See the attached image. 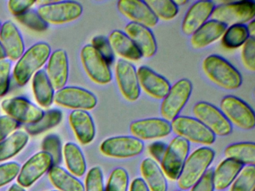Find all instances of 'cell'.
Returning <instances> with one entry per match:
<instances>
[{"label":"cell","instance_id":"1","mask_svg":"<svg viewBox=\"0 0 255 191\" xmlns=\"http://www.w3.org/2000/svg\"><path fill=\"white\" fill-rule=\"evenodd\" d=\"M202 68L213 83L224 89L234 91L238 89L243 83L240 72L219 55L207 56L203 61Z\"/></svg>","mask_w":255,"mask_h":191},{"label":"cell","instance_id":"2","mask_svg":"<svg viewBox=\"0 0 255 191\" xmlns=\"http://www.w3.org/2000/svg\"><path fill=\"white\" fill-rule=\"evenodd\" d=\"M215 158V152L209 147L198 148L187 157L180 176L179 188L186 191L192 188L208 170Z\"/></svg>","mask_w":255,"mask_h":191},{"label":"cell","instance_id":"3","mask_svg":"<svg viewBox=\"0 0 255 191\" xmlns=\"http://www.w3.org/2000/svg\"><path fill=\"white\" fill-rule=\"evenodd\" d=\"M51 48L48 43L40 42L31 46L19 58L14 69V77L20 86L27 84L34 73L50 58Z\"/></svg>","mask_w":255,"mask_h":191},{"label":"cell","instance_id":"4","mask_svg":"<svg viewBox=\"0 0 255 191\" xmlns=\"http://www.w3.org/2000/svg\"><path fill=\"white\" fill-rule=\"evenodd\" d=\"M255 16V3L252 0H243L226 3L215 7L212 12V20L226 25H239L249 22Z\"/></svg>","mask_w":255,"mask_h":191},{"label":"cell","instance_id":"5","mask_svg":"<svg viewBox=\"0 0 255 191\" xmlns=\"http://www.w3.org/2000/svg\"><path fill=\"white\" fill-rule=\"evenodd\" d=\"M190 143L183 137H174L168 146L161 161V169L164 175L172 181L178 179L183 164L189 156Z\"/></svg>","mask_w":255,"mask_h":191},{"label":"cell","instance_id":"6","mask_svg":"<svg viewBox=\"0 0 255 191\" xmlns=\"http://www.w3.org/2000/svg\"><path fill=\"white\" fill-rule=\"evenodd\" d=\"M171 129L178 137L192 143L211 145L216 135L200 121L190 116H177L171 121Z\"/></svg>","mask_w":255,"mask_h":191},{"label":"cell","instance_id":"7","mask_svg":"<svg viewBox=\"0 0 255 191\" xmlns=\"http://www.w3.org/2000/svg\"><path fill=\"white\" fill-rule=\"evenodd\" d=\"M192 84L189 79H183L171 86L161 104L160 113L164 119L171 122L178 116L190 98Z\"/></svg>","mask_w":255,"mask_h":191},{"label":"cell","instance_id":"8","mask_svg":"<svg viewBox=\"0 0 255 191\" xmlns=\"http://www.w3.org/2000/svg\"><path fill=\"white\" fill-rule=\"evenodd\" d=\"M220 110L231 123L244 130L255 128V112L241 98L227 96L220 102Z\"/></svg>","mask_w":255,"mask_h":191},{"label":"cell","instance_id":"9","mask_svg":"<svg viewBox=\"0 0 255 191\" xmlns=\"http://www.w3.org/2000/svg\"><path fill=\"white\" fill-rule=\"evenodd\" d=\"M195 119L205 125L215 135L227 136L232 132V124L220 109L207 101H199L194 105Z\"/></svg>","mask_w":255,"mask_h":191},{"label":"cell","instance_id":"10","mask_svg":"<svg viewBox=\"0 0 255 191\" xmlns=\"http://www.w3.org/2000/svg\"><path fill=\"white\" fill-rule=\"evenodd\" d=\"M144 148V143L133 136H117L103 141L100 150L110 158H130L139 155Z\"/></svg>","mask_w":255,"mask_h":191},{"label":"cell","instance_id":"11","mask_svg":"<svg viewBox=\"0 0 255 191\" xmlns=\"http://www.w3.org/2000/svg\"><path fill=\"white\" fill-rule=\"evenodd\" d=\"M83 10V6L77 1H62L43 4L37 12L47 23L61 24L78 19Z\"/></svg>","mask_w":255,"mask_h":191},{"label":"cell","instance_id":"12","mask_svg":"<svg viewBox=\"0 0 255 191\" xmlns=\"http://www.w3.org/2000/svg\"><path fill=\"white\" fill-rule=\"evenodd\" d=\"M81 60L88 76L99 85H107L113 79L111 69L92 44L82 49Z\"/></svg>","mask_w":255,"mask_h":191},{"label":"cell","instance_id":"13","mask_svg":"<svg viewBox=\"0 0 255 191\" xmlns=\"http://www.w3.org/2000/svg\"><path fill=\"white\" fill-rule=\"evenodd\" d=\"M54 99L59 105L75 110H92L98 103L95 94L78 87H66L59 90L54 95Z\"/></svg>","mask_w":255,"mask_h":191},{"label":"cell","instance_id":"14","mask_svg":"<svg viewBox=\"0 0 255 191\" xmlns=\"http://www.w3.org/2000/svg\"><path fill=\"white\" fill-rule=\"evenodd\" d=\"M116 76L122 96L128 101H136L139 98L141 88L133 64L127 60L119 59L116 66Z\"/></svg>","mask_w":255,"mask_h":191},{"label":"cell","instance_id":"15","mask_svg":"<svg viewBox=\"0 0 255 191\" xmlns=\"http://www.w3.org/2000/svg\"><path fill=\"white\" fill-rule=\"evenodd\" d=\"M1 105L8 116L17 122L34 123L44 114L41 108L22 97L6 98L2 101Z\"/></svg>","mask_w":255,"mask_h":191},{"label":"cell","instance_id":"16","mask_svg":"<svg viewBox=\"0 0 255 191\" xmlns=\"http://www.w3.org/2000/svg\"><path fill=\"white\" fill-rule=\"evenodd\" d=\"M129 131L134 137L141 140L162 138L171 134V125L160 118H148L134 121L129 125Z\"/></svg>","mask_w":255,"mask_h":191},{"label":"cell","instance_id":"17","mask_svg":"<svg viewBox=\"0 0 255 191\" xmlns=\"http://www.w3.org/2000/svg\"><path fill=\"white\" fill-rule=\"evenodd\" d=\"M53 165V158L50 155L43 151L38 152L23 166L19 173L17 182L22 187L28 188L50 170Z\"/></svg>","mask_w":255,"mask_h":191},{"label":"cell","instance_id":"18","mask_svg":"<svg viewBox=\"0 0 255 191\" xmlns=\"http://www.w3.org/2000/svg\"><path fill=\"white\" fill-rule=\"evenodd\" d=\"M118 8L124 16L132 22L144 25L147 28L156 26L159 19L150 10L145 1L141 0H120Z\"/></svg>","mask_w":255,"mask_h":191},{"label":"cell","instance_id":"19","mask_svg":"<svg viewBox=\"0 0 255 191\" xmlns=\"http://www.w3.org/2000/svg\"><path fill=\"white\" fill-rule=\"evenodd\" d=\"M140 88L156 99H163L171 88L169 82L147 66H141L137 70Z\"/></svg>","mask_w":255,"mask_h":191},{"label":"cell","instance_id":"20","mask_svg":"<svg viewBox=\"0 0 255 191\" xmlns=\"http://www.w3.org/2000/svg\"><path fill=\"white\" fill-rule=\"evenodd\" d=\"M125 33L135 43L142 57L151 58L156 54L157 44L150 28L131 22L125 26Z\"/></svg>","mask_w":255,"mask_h":191},{"label":"cell","instance_id":"21","mask_svg":"<svg viewBox=\"0 0 255 191\" xmlns=\"http://www.w3.org/2000/svg\"><path fill=\"white\" fill-rule=\"evenodd\" d=\"M212 1H198L194 3L186 13L183 23L182 31L186 35L191 36L208 21L215 8Z\"/></svg>","mask_w":255,"mask_h":191},{"label":"cell","instance_id":"22","mask_svg":"<svg viewBox=\"0 0 255 191\" xmlns=\"http://www.w3.org/2000/svg\"><path fill=\"white\" fill-rule=\"evenodd\" d=\"M0 42L6 56L13 61L19 59L24 53V42L14 23L7 21L0 29Z\"/></svg>","mask_w":255,"mask_h":191},{"label":"cell","instance_id":"23","mask_svg":"<svg viewBox=\"0 0 255 191\" xmlns=\"http://www.w3.org/2000/svg\"><path fill=\"white\" fill-rule=\"evenodd\" d=\"M68 58L63 49L55 51L50 56L47 65V76L54 90H60L66 85L68 79Z\"/></svg>","mask_w":255,"mask_h":191},{"label":"cell","instance_id":"24","mask_svg":"<svg viewBox=\"0 0 255 191\" xmlns=\"http://www.w3.org/2000/svg\"><path fill=\"white\" fill-rule=\"evenodd\" d=\"M70 123L79 141L89 144L95 139L96 129L92 116L86 110H75L69 116Z\"/></svg>","mask_w":255,"mask_h":191},{"label":"cell","instance_id":"25","mask_svg":"<svg viewBox=\"0 0 255 191\" xmlns=\"http://www.w3.org/2000/svg\"><path fill=\"white\" fill-rule=\"evenodd\" d=\"M227 28L217 21H207L191 35V45L195 49H204L222 37Z\"/></svg>","mask_w":255,"mask_h":191},{"label":"cell","instance_id":"26","mask_svg":"<svg viewBox=\"0 0 255 191\" xmlns=\"http://www.w3.org/2000/svg\"><path fill=\"white\" fill-rule=\"evenodd\" d=\"M243 167V164L234 160L226 158L222 161L213 173L214 188L218 191L228 188L232 185Z\"/></svg>","mask_w":255,"mask_h":191},{"label":"cell","instance_id":"27","mask_svg":"<svg viewBox=\"0 0 255 191\" xmlns=\"http://www.w3.org/2000/svg\"><path fill=\"white\" fill-rule=\"evenodd\" d=\"M108 40L114 53L125 59L138 61L142 58L139 49L124 31L115 30L109 36Z\"/></svg>","mask_w":255,"mask_h":191},{"label":"cell","instance_id":"28","mask_svg":"<svg viewBox=\"0 0 255 191\" xmlns=\"http://www.w3.org/2000/svg\"><path fill=\"white\" fill-rule=\"evenodd\" d=\"M143 180L150 191H167L168 185L162 169L151 158L143 160L140 167Z\"/></svg>","mask_w":255,"mask_h":191},{"label":"cell","instance_id":"29","mask_svg":"<svg viewBox=\"0 0 255 191\" xmlns=\"http://www.w3.org/2000/svg\"><path fill=\"white\" fill-rule=\"evenodd\" d=\"M32 88L37 101L43 107H50L54 99V88L44 70H39L35 73Z\"/></svg>","mask_w":255,"mask_h":191},{"label":"cell","instance_id":"30","mask_svg":"<svg viewBox=\"0 0 255 191\" xmlns=\"http://www.w3.org/2000/svg\"><path fill=\"white\" fill-rule=\"evenodd\" d=\"M49 176L53 185L62 191H85L83 183L59 166H53Z\"/></svg>","mask_w":255,"mask_h":191},{"label":"cell","instance_id":"31","mask_svg":"<svg viewBox=\"0 0 255 191\" xmlns=\"http://www.w3.org/2000/svg\"><path fill=\"white\" fill-rule=\"evenodd\" d=\"M29 135L23 131H15L0 143V161H6L15 156L27 144Z\"/></svg>","mask_w":255,"mask_h":191},{"label":"cell","instance_id":"32","mask_svg":"<svg viewBox=\"0 0 255 191\" xmlns=\"http://www.w3.org/2000/svg\"><path fill=\"white\" fill-rule=\"evenodd\" d=\"M225 157L242 164L255 166V145L254 143H238L230 145L225 149Z\"/></svg>","mask_w":255,"mask_h":191},{"label":"cell","instance_id":"33","mask_svg":"<svg viewBox=\"0 0 255 191\" xmlns=\"http://www.w3.org/2000/svg\"><path fill=\"white\" fill-rule=\"evenodd\" d=\"M64 155L68 170L75 176H83L86 171V163L80 148L74 143H68L64 148Z\"/></svg>","mask_w":255,"mask_h":191},{"label":"cell","instance_id":"34","mask_svg":"<svg viewBox=\"0 0 255 191\" xmlns=\"http://www.w3.org/2000/svg\"><path fill=\"white\" fill-rule=\"evenodd\" d=\"M222 44L228 49H234L243 46L249 38L247 27L244 24L231 25L222 35Z\"/></svg>","mask_w":255,"mask_h":191},{"label":"cell","instance_id":"35","mask_svg":"<svg viewBox=\"0 0 255 191\" xmlns=\"http://www.w3.org/2000/svg\"><path fill=\"white\" fill-rule=\"evenodd\" d=\"M62 119V111L58 109H53L44 113V116L36 122L28 125L26 130L29 134H40L57 125Z\"/></svg>","mask_w":255,"mask_h":191},{"label":"cell","instance_id":"36","mask_svg":"<svg viewBox=\"0 0 255 191\" xmlns=\"http://www.w3.org/2000/svg\"><path fill=\"white\" fill-rule=\"evenodd\" d=\"M144 1L158 19L171 20L179 12V7L171 0H147Z\"/></svg>","mask_w":255,"mask_h":191},{"label":"cell","instance_id":"37","mask_svg":"<svg viewBox=\"0 0 255 191\" xmlns=\"http://www.w3.org/2000/svg\"><path fill=\"white\" fill-rule=\"evenodd\" d=\"M255 185V166H246L233 182L230 191H254Z\"/></svg>","mask_w":255,"mask_h":191},{"label":"cell","instance_id":"38","mask_svg":"<svg viewBox=\"0 0 255 191\" xmlns=\"http://www.w3.org/2000/svg\"><path fill=\"white\" fill-rule=\"evenodd\" d=\"M129 176L126 170L117 167L112 171L107 182L106 191H128Z\"/></svg>","mask_w":255,"mask_h":191},{"label":"cell","instance_id":"39","mask_svg":"<svg viewBox=\"0 0 255 191\" xmlns=\"http://www.w3.org/2000/svg\"><path fill=\"white\" fill-rule=\"evenodd\" d=\"M16 19L23 25L36 31H45L48 28V23L42 19L38 12L28 10L22 14L16 16Z\"/></svg>","mask_w":255,"mask_h":191},{"label":"cell","instance_id":"40","mask_svg":"<svg viewBox=\"0 0 255 191\" xmlns=\"http://www.w3.org/2000/svg\"><path fill=\"white\" fill-rule=\"evenodd\" d=\"M43 152H47L53 158V166H58L62 161V143L57 135L47 136L42 142Z\"/></svg>","mask_w":255,"mask_h":191},{"label":"cell","instance_id":"41","mask_svg":"<svg viewBox=\"0 0 255 191\" xmlns=\"http://www.w3.org/2000/svg\"><path fill=\"white\" fill-rule=\"evenodd\" d=\"M92 46L101 54L108 65H113L115 61V53L108 38L105 36L98 35L92 39Z\"/></svg>","mask_w":255,"mask_h":191},{"label":"cell","instance_id":"42","mask_svg":"<svg viewBox=\"0 0 255 191\" xmlns=\"http://www.w3.org/2000/svg\"><path fill=\"white\" fill-rule=\"evenodd\" d=\"M86 191H105L104 176L99 167L91 169L86 179Z\"/></svg>","mask_w":255,"mask_h":191},{"label":"cell","instance_id":"43","mask_svg":"<svg viewBox=\"0 0 255 191\" xmlns=\"http://www.w3.org/2000/svg\"><path fill=\"white\" fill-rule=\"evenodd\" d=\"M242 61L243 65L251 72L255 70V39L249 37L242 49Z\"/></svg>","mask_w":255,"mask_h":191},{"label":"cell","instance_id":"44","mask_svg":"<svg viewBox=\"0 0 255 191\" xmlns=\"http://www.w3.org/2000/svg\"><path fill=\"white\" fill-rule=\"evenodd\" d=\"M20 164L9 162L0 165V187L4 186L15 179L20 173Z\"/></svg>","mask_w":255,"mask_h":191},{"label":"cell","instance_id":"45","mask_svg":"<svg viewBox=\"0 0 255 191\" xmlns=\"http://www.w3.org/2000/svg\"><path fill=\"white\" fill-rule=\"evenodd\" d=\"M11 64L8 60L0 61V97L5 95L9 88Z\"/></svg>","mask_w":255,"mask_h":191},{"label":"cell","instance_id":"46","mask_svg":"<svg viewBox=\"0 0 255 191\" xmlns=\"http://www.w3.org/2000/svg\"><path fill=\"white\" fill-rule=\"evenodd\" d=\"M213 168L208 169L204 176L191 188L190 191H214Z\"/></svg>","mask_w":255,"mask_h":191},{"label":"cell","instance_id":"47","mask_svg":"<svg viewBox=\"0 0 255 191\" xmlns=\"http://www.w3.org/2000/svg\"><path fill=\"white\" fill-rule=\"evenodd\" d=\"M18 127V122L7 116H0V142Z\"/></svg>","mask_w":255,"mask_h":191},{"label":"cell","instance_id":"48","mask_svg":"<svg viewBox=\"0 0 255 191\" xmlns=\"http://www.w3.org/2000/svg\"><path fill=\"white\" fill-rule=\"evenodd\" d=\"M35 2L32 0H11L8 1V7L13 14L18 16L29 10Z\"/></svg>","mask_w":255,"mask_h":191},{"label":"cell","instance_id":"49","mask_svg":"<svg viewBox=\"0 0 255 191\" xmlns=\"http://www.w3.org/2000/svg\"><path fill=\"white\" fill-rule=\"evenodd\" d=\"M167 145L163 142L156 141L150 144L148 146V150L150 155L154 159L153 161L161 163Z\"/></svg>","mask_w":255,"mask_h":191},{"label":"cell","instance_id":"50","mask_svg":"<svg viewBox=\"0 0 255 191\" xmlns=\"http://www.w3.org/2000/svg\"><path fill=\"white\" fill-rule=\"evenodd\" d=\"M129 191H150L144 181L141 178H136L132 181Z\"/></svg>","mask_w":255,"mask_h":191},{"label":"cell","instance_id":"51","mask_svg":"<svg viewBox=\"0 0 255 191\" xmlns=\"http://www.w3.org/2000/svg\"><path fill=\"white\" fill-rule=\"evenodd\" d=\"M247 27L248 32H249V37L255 38V19H252V21L249 22Z\"/></svg>","mask_w":255,"mask_h":191},{"label":"cell","instance_id":"52","mask_svg":"<svg viewBox=\"0 0 255 191\" xmlns=\"http://www.w3.org/2000/svg\"><path fill=\"white\" fill-rule=\"evenodd\" d=\"M6 57L5 50H4L3 47H2V44H1V42H0V61L5 59Z\"/></svg>","mask_w":255,"mask_h":191},{"label":"cell","instance_id":"53","mask_svg":"<svg viewBox=\"0 0 255 191\" xmlns=\"http://www.w3.org/2000/svg\"><path fill=\"white\" fill-rule=\"evenodd\" d=\"M8 191H25V190L19 185H14L10 188Z\"/></svg>","mask_w":255,"mask_h":191},{"label":"cell","instance_id":"54","mask_svg":"<svg viewBox=\"0 0 255 191\" xmlns=\"http://www.w3.org/2000/svg\"><path fill=\"white\" fill-rule=\"evenodd\" d=\"M174 2L175 3L176 5H177V7H179V6L183 5V4H186V3L188 2V1H186V0H177V1H174Z\"/></svg>","mask_w":255,"mask_h":191},{"label":"cell","instance_id":"55","mask_svg":"<svg viewBox=\"0 0 255 191\" xmlns=\"http://www.w3.org/2000/svg\"><path fill=\"white\" fill-rule=\"evenodd\" d=\"M1 27H2V25H1V22H0V29H1Z\"/></svg>","mask_w":255,"mask_h":191},{"label":"cell","instance_id":"56","mask_svg":"<svg viewBox=\"0 0 255 191\" xmlns=\"http://www.w3.org/2000/svg\"><path fill=\"white\" fill-rule=\"evenodd\" d=\"M182 191V190H180V191Z\"/></svg>","mask_w":255,"mask_h":191}]
</instances>
